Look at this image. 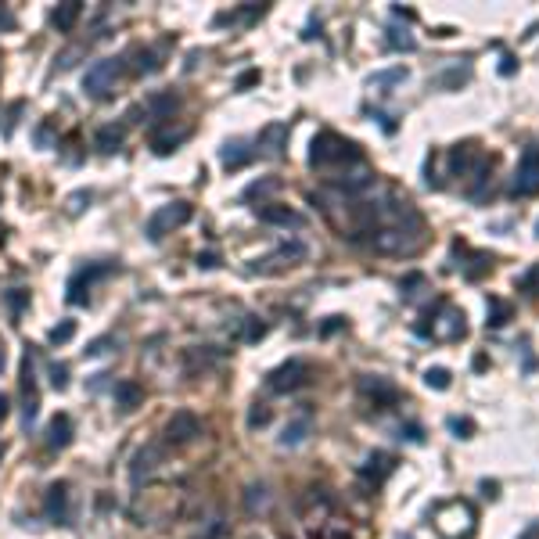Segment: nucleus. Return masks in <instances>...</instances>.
<instances>
[{
	"label": "nucleus",
	"instance_id": "f03ea898",
	"mask_svg": "<svg viewBox=\"0 0 539 539\" xmlns=\"http://www.w3.org/2000/svg\"><path fill=\"white\" fill-rule=\"evenodd\" d=\"M431 525L443 539H474L478 532V514L467 500H446L431 514Z\"/></svg>",
	"mask_w": 539,
	"mask_h": 539
},
{
	"label": "nucleus",
	"instance_id": "1a4fd4ad",
	"mask_svg": "<svg viewBox=\"0 0 539 539\" xmlns=\"http://www.w3.org/2000/svg\"><path fill=\"white\" fill-rule=\"evenodd\" d=\"M539 191V144H528L521 151V162H518V173H514V184H511V194L514 198H528Z\"/></svg>",
	"mask_w": 539,
	"mask_h": 539
},
{
	"label": "nucleus",
	"instance_id": "aec40b11",
	"mask_svg": "<svg viewBox=\"0 0 539 539\" xmlns=\"http://www.w3.org/2000/svg\"><path fill=\"white\" fill-rule=\"evenodd\" d=\"M162 457H166V450H162L158 443H148V446H140L137 453H133V482H140V474H151L158 464H162Z\"/></svg>",
	"mask_w": 539,
	"mask_h": 539
},
{
	"label": "nucleus",
	"instance_id": "6ab92c4d",
	"mask_svg": "<svg viewBox=\"0 0 539 539\" xmlns=\"http://www.w3.org/2000/svg\"><path fill=\"white\" fill-rule=\"evenodd\" d=\"M446 162H450V177H467L478 162V148L474 144H457V148H450Z\"/></svg>",
	"mask_w": 539,
	"mask_h": 539
},
{
	"label": "nucleus",
	"instance_id": "72a5a7b5",
	"mask_svg": "<svg viewBox=\"0 0 539 539\" xmlns=\"http://www.w3.org/2000/svg\"><path fill=\"white\" fill-rule=\"evenodd\" d=\"M133 58H137V65H133L137 72H158V69H162L158 54H155L151 47H137V50H133Z\"/></svg>",
	"mask_w": 539,
	"mask_h": 539
},
{
	"label": "nucleus",
	"instance_id": "cd10ccee",
	"mask_svg": "<svg viewBox=\"0 0 539 539\" xmlns=\"http://www.w3.org/2000/svg\"><path fill=\"white\" fill-rule=\"evenodd\" d=\"M270 507V489L262 482H252L248 489H245V511L248 514H259V511H266Z\"/></svg>",
	"mask_w": 539,
	"mask_h": 539
},
{
	"label": "nucleus",
	"instance_id": "f8f14e48",
	"mask_svg": "<svg viewBox=\"0 0 539 539\" xmlns=\"http://www.w3.org/2000/svg\"><path fill=\"white\" fill-rule=\"evenodd\" d=\"M43 511L54 525H72V496H69V482H50L47 485V500Z\"/></svg>",
	"mask_w": 539,
	"mask_h": 539
},
{
	"label": "nucleus",
	"instance_id": "ddd939ff",
	"mask_svg": "<svg viewBox=\"0 0 539 539\" xmlns=\"http://www.w3.org/2000/svg\"><path fill=\"white\" fill-rule=\"evenodd\" d=\"M112 270H116L112 262H97V266H83V270H76V277L69 281V302H72V306H83V302L90 299V295H87V291H90V284H94L97 277H104V274H112Z\"/></svg>",
	"mask_w": 539,
	"mask_h": 539
},
{
	"label": "nucleus",
	"instance_id": "49530a36",
	"mask_svg": "<svg viewBox=\"0 0 539 539\" xmlns=\"http://www.w3.org/2000/svg\"><path fill=\"white\" fill-rule=\"evenodd\" d=\"M201 270H216V266H220V255H216V252H198V259H194Z\"/></svg>",
	"mask_w": 539,
	"mask_h": 539
},
{
	"label": "nucleus",
	"instance_id": "7c9ffc66",
	"mask_svg": "<svg viewBox=\"0 0 539 539\" xmlns=\"http://www.w3.org/2000/svg\"><path fill=\"white\" fill-rule=\"evenodd\" d=\"M191 130H177V133H151V148L158 151V155H170V151H177V144L187 137Z\"/></svg>",
	"mask_w": 539,
	"mask_h": 539
},
{
	"label": "nucleus",
	"instance_id": "473e14b6",
	"mask_svg": "<svg viewBox=\"0 0 539 539\" xmlns=\"http://www.w3.org/2000/svg\"><path fill=\"white\" fill-rule=\"evenodd\" d=\"M489 270H493V255L474 252V255H471V266H464V277H467V281H478L482 274H489Z\"/></svg>",
	"mask_w": 539,
	"mask_h": 539
},
{
	"label": "nucleus",
	"instance_id": "4468645a",
	"mask_svg": "<svg viewBox=\"0 0 539 539\" xmlns=\"http://www.w3.org/2000/svg\"><path fill=\"white\" fill-rule=\"evenodd\" d=\"M255 216H259L262 223H270V227H302V223H306L295 209H288V205H270V201L255 205Z\"/></svg>",
	"mask_w": 539,
	"mask_h": 539
},
{
	"label": "nucleus",
	"instance_id": "3c124183",
	"mask_svg": "<svg viewBox=\"0 0 539 539\" xmlns=\"http://www.w3.org/2000/svg\"><path fill=\"white\" fill-rule=\"evenodd\" d=\"M514 58H511V54H504V65H500V76H514Z\"/></svg>",
	"mask_w": 539,
	"mask_h": 539
},
{
	"label": "nucleus",
	"instance_id": "4d7b16f0",
	"mask_svg": "<svg viewBox=\"0 0 539 539\" xmlns=\"http://www.w3.org/2000/svg\"><path fill=\"white\" fill-rule=\"evenodd\" d=\"M104 377H108V374H94V382H90V392H97V389L104 385Z\"/></svg>",
	"mask_w": 539,
	"mask_h": 539
},
{
	"label": "nucleus",
	"instance_id": "c85d7f7f",
	"mask_svg": "<svg viewBox=\"0 0 539 539\" xmlns=\"http://www.w3.org/2000/svg\"><path fill=\"white\" fill-rule=\"evenodd\" d=\"M281 187V180L277 177H262V180H252L248 187H245V201H255L259 198V205H262V198H270V194H274Z\"/></svg>",
	"mask_w": 539,
	"mask_h": 539
},
{
	"label": "nucleus",
	"instance_id": "39448f33",
	"mask_svg": "<svg viewBox=\"0 0 539 539\" xmlns=\"http://www.w3.org/2000/svg\"><path fill=\"white\" fill-rule=\"evenodd\" d=\"M191 216H194L191 201H170V205H162V209H155V212L148 216L144 234H148L151 241H162L166 234H173L177 227H184V223L191 220Z\"/></svg>",
	"mask_w": 539,
	"mask_h": 539
},
{
	"label": "nucleus",
	"instance_id": "4c0bfd02",
	"mask_svg": "<svg viewBox=\"0 0 539 539\" xmlns=\"http://www.w3.org/2000/svg\"><path fill=\"white\" fill-rule=\"evenodd\" d=\"M389 47H396V50H417V40L406 33V29H389Z\"/></svg>",
	"mask_w": 539,
	"mask_h": 539
},
{
	"label": "nucleus",
	"instance_id": "6e6d98bb",
	"mask_svg": "<svg viewBox=\"0 0 539 539\" xmlns=\"http://www.w3.org/2000/svg\"><path fill=\"white\" fill-rule=\"evenodd\" d=\"M36 140L47 144V140H50V126H40V130H36Z\"/></svg>",
	"mask_w": 539,
	"mask_h": 539
},
{
	"label": "nucleus",
	"instance_id": "f257e3e1",
	"mask_svg": "<svg viewBox=\"0 0 539 539\" xmlns=\"http://www.w3.org/2000/svg\"><path fill=\"white\" fill-rule=\"evenodd\" d=\"M309 166L313 170H331V166H363V151L338 137L335 130H320L309 144Z\"/></svg>",
	"mask_w": 539,
	"mask_h": 539
},
{
	"label": "nucleus",
	"instance_id": "a211bd4d",
	"mask_svg": "<svg viewBox=\"0 0 539 539\" xmlns=\"http://www.w3.org/2000/svg\"><path fill=\"white\" fill-rule=\"evenodd\" d=\"M177 108H180V97H177L173 90H158V94H151V97L144 101V112H148L151 119H173Z\"/></svg>",
	"mask_w": 539,
	"mask_h": 539
},
{
	"label": "nucleus",
	"instance_id": "393cba45",
	"mask_svg": "<svg viewBox=\"0 0 539 539\" xmlns=\"http://www.w3.org/2000/svg\"><path fill=\"white\" fill-rule=\"evenodd\" d=\"M79 15H83V4H79V0H69V4L54 8L50 22H54V29H58V33H72V26L79 22Z\"/></svg>",
	"mask_w": 539,
	"mask_h": 539
},
{
	"label": "nucleus",
	"instance_id": "58836bf2",
	"mask_svg": "<svg viewBox=\"0 0 539 539\" xmlns=\"http://www.w3.org/2000/svg\"><path fill=\"white\" fill-rule=\"evenodd\" d=\"M4 302H8V309H11L15 316H18V313H22V309L29 306V291H22V288H11V291L4 295Z\"/></svg>",
	"mask_w": 539,
	"mask_h": 539
},
{
	"label": "nucleus",
	"instance_id": "0eeeda50",
	"mask_svg": "<svg viewBox=\"0 0 539 539\" xmlns=\"http://www.w3.org/2000/svg\"><path fill=\"white\" fill-rule=\"evenodd\" d=\"M360 396H363V403H370V410H392L403 399L399 389L382 374H363L360 377Z\"/></svg>",
	"mask_w": 539,
	"mask_h": 539
},
{
	"label": "nucleus",
	"instance_id": "09e8293b",
	"mask_svg": "<svg viewBox=\"0 0 539 539\" xmlns=\"http://www.w3.org/2000/svg\"><path fill=\"white\" fill-rule=\"evenodd\" d=\"M223 532H227V525H223V521H212V525H209V532H205V535H198V539H220Z\"/></svg>",
	"mask_w": 539,
	"mask_h": 539
},
{
	"label": "nucleus",
	"instance_id": "412c9836",
	"mask_svg": "<svg viewBox=\"0 0 539 539\" xmlns=\"http://www.w3.org/2000/svg\"><path fill=\"white\" fill-rule=\"evenodd\" d=\"M72 443V417L69 413H54L47 424V446L50 450H65Z\"/></svg>",
	"mask_w": 539,
	"mask_h": 539
},
{
	"label": "nucleus",
	"instance_id": "b1692460",
	"mask_svg": "<svg viewBox=\"0 0 539 539\" xmlns=\"http://www.w3.org/2000/svg\"><path fill=\"white\" fill-rule=\"evenodd\" d=\"M123 140H126V126H101L97 133H94V148L97 151H104V155H112V151H119L123 148Z\"/></svg>",
	"mask_w": 539,
	"mask_h": 539
},
{
	"label": "nucleus",
	"instance_id": "e433bc0d",
	"mask_svg": "<svg viewBox=\"0 0 539 539\" xmlns=\"http://www.w3.org/2000/svg\"><path fill=\"white\" fill-rule=\"evenodd\" d=\"M72 335H76V320H62L58 328H50V345H65V342H72Z\"/></svg>",
	"mask_w": 539,
	"mask_h": 539
},
{
	"label": "nucleus",
	"instance_id": "a18cd8bd",
	"mask_svg": "<svg viewBox=\"0 0 539 539\" xmlns=\"http://www.w3.org/2000/svg\"><path fill=\"white\" fill-rule=\"evenodd\" d=\"M112 345H116V338H97V342H90V345H87V356H101V352H112Z\"/></svg>",
	"mask_w": 539,
	"mask_h": 539
},
{
	"label": "nucleus",
	"instance_id": "423d86ee",
	"mask_svg": "<svg viewBox=\"0 0 539 539\" xmlns=\"http://www.w3.org/2000/svg\"><path fill=\"white\" fill-rule=\"evenodd\" d=\"M123 58H97L87 72H83V90L90 97H108L116 90V79L123 76Z\"/></svg>",
	"mask_w": 539,
	"mask_h": 539
},
{
	"label": "nucleus",
	"instance_id": "c03bdc74",
	"mask_svg": "<svg viewBox=\"0 0 539 539\" xmlns=\"http://www.w3.org/2000/svg\"><path fill=\"white\" fill-rule=\"evenodd\" d=\"M262 424H270V410L262 403H255L252 413H248V428H262Z\"/></svg>",
	"mask_w": 539,
	"mask_h": 539
},
{
	"label": "nucleus",
	"instance_id": "bb28decb",
	"mask_svg": "<svg viewBox=\"0 0 539 539\" xmlns=\"http://www.w3.org/2000/svg\"><path fill=\"white\" fill-rule=\"evenodd\" d=\"M184 360H187V374H198V367L216 363V360H220V352H216L212 345H194V349L184 352Z\"/></svg>",
	"mask_w": 539,
	"mask_h": 539
},
{
	"label": "nucleus",
	"instance_id": "7ed1b4c3",
	"mask_svg": "<svg viewBox=\"0 0 539 539\" xmlns=\"http://www.w3.org/2000/svg\"><path fill=\"white\" fill-rule=\"evenodd\" d=\"M467 323H464V313L453 309L450 302H435V309H428L417 323V335L421 338H443V342H457L464 338Z\"/></svg>",
	"mask_w": 539,
	"mask_h": 539
},
{
	"label": "nucleus",
	"instance_id": "603ef678",
	"mask_svg": "<svg viewBox=\"0 0 539 539\" xmlns=\"http://www.w3.org/2000/svg\"><path fill=\"white\" fill-rule=\"evenodd\" d=\"M525 288H532V291H539V266L532 270V274L525 277Z\"/></svg>",
	"mask_w": 539,
	"mask_h": 539
},
{
	"label": "nucleus",
	"instance_id": "864d4df0",
	"mask_svg": "<svg viewBox=\"0 0 539 539\" xmlns=\"http://www.w3.org/2000/svg\"><path fill=\"white\" fill-rule=\"evenodd\" d=\"M0 29H15V15L11 11H0Z\"/></svg>",
	"mask_w": 539,
	"mask_h": 539
},
{
	"label": "nucleus",
	"instance_id": "6e6552de",
	"mask_svg": "<svg viewBox=\"0 0 539 539\" xmlns=\"http://www.w3.org/2000/svg\"><path fill=\"white\" fill-rule=\"evenodd\" d=\"M309 363L306 360H288V363H281L277 370H270V377H266V389L270 392H295V389H302L306 382H309Z\"/></svg>",
	"mask_w": 539,
	"mask_h": 539
},
{
	"label": "nucleus",
	"instance_id": "20e7f679",
	"mask_svg": "<svg viewBox=\"0 0 539 539\" xmlns=\"http://www.w3.org/2000/svg\"><path fill=\"white\" fill-rule=\"evenodd\" d=\"M421 230L424 227H377V230H370L367 245L377 255H403L421 245Z\"/></svg>",
	"mask_w": 539,
	"mask_h": 539
},
{
	"label": "nucleus",
	"instance_id": "f704fd0d",
	"mask_svg": "<svg viewBox=\"0 0 539 539\" xmlns=\"http://www.w3.org/2000/svg\"><path fill=\"white\" fill-rule=\"evenodd\" d=\"M262 335H266V323H262L259 316H245V320H241V331H238L241 342H259Z\"/></svg>",
	"mask_w": 539,
	"mask_h": 539
},
{
	"label": "nucleus",
	"instance_id": "9b49d317",
	"mask_svg": "<svg viewBox=\"0 0 539 539\" xmlns=\"http://www.w3.org/2000/svg\"><path fill=\"white\" fill-rule=\"evenodd\" d=\"M306 255H309V248H306L302 241H284L277 252H270L266 259H255V266H252V270H259V274H277V270L299 266Z\"/></svg>",
	"mask_w": 539,
	"mask_h": 539
},
{
	"label": "nucleus",
	"instance_id": "37998d69",
	"mask_svg": "<svg viewBox=\"0 0 539 539\" xmlns=\"http://www.w3.org/2000/svg\"><path fill=\"white\" fill-rule=\"evenodd\" d=\"M396 439H406V443H424V431H421V424H399V431H396Z\"/></svg>",
	"mask_w": 539,
	"mask_h": 539
},
{
	"label": "nucleus",
	"instance_id": "4be33fe9",
	"mask_svg": "<svg viewBox=\"0 0 539 539\" xmlns=\"http://www.w3.org/2000/svg\"><path fill=\"white\" fill-rule=\"evenodd\" d=\"M112 399H116V406H119L123 413H130V410H137V406L144 403V389H140L137 382H116Z\"/></svg>",
	"mask_w": 539,
	"mask_h": 539
},
{
	"label": "nucleus",
	"instance_id": "ea45409f",
	"mask_svg": "<svg viewBox=\"0 0 539 539\" xmlns=\"http://www.w3.org/2000/svg\"><path fill=\"white\" fill-rule=\"evenodd\" d=\"M50 385L58 389V392L69 389V367H65V363H50Z\"/></svg>",
	"mask_w": 539,
	"mask_h": 539
},
{
	"label": "nucleus",
	"instance_id": "2eb2a0df",
	"mask_svg": "<svg viewBox=\"0 0 539 539\" xmlns=\"http://www.w3.org/2000/svg\"><path fill=\"white\" fill-rule=\"evenodd\" d=\"M252 155H255V148H252L248 140H241V137H234V140H227V144L220 148V162H223V170H227V173L245 170L248 162H252Z\"/></svg>",
	"mask_w": 539,
	"mask_h": 539
},
{
	"label": "nucleus",
	"instance_id": "9d476101",
	"mask_svg": "<svg viewBox=\"0 0 539 539\" xmlns=\"http://www.w3.org/2000/svg\"><path fill=\"white\" fill-rule=\"evenodd\" d=\"M162 435H166L170 446H187V443H194V439L201 435V421H198V413H191V410H177V413L166 421V428H162Z\"/></svg>",
	"mask_w": 539,
	"mask_h": 539
},
{
	"label": "nucleus",
	"instance_id": "c756f323",
	"mask_svg": "<svg viewBox=\"0 0 539 539\" xmlns=\"http://www.w3.org/2000/svg\"><path fill=\"white\" fill-rule=\"evenodd\" d=\"M485 309H489V328H504V323L511 320V306L504 302V299H496V295H489V302H485Z\"/></svg>",
	"mask_w": 539,
	"mask_h": 539
},
{
	"label": "nucleus",
	"instance_id": "5701e85b",
	"mask_svg": "<svg viewBox=\"0 0 539 539\" xmlns=\"http://www.w3.org/2000/svg\"><path fill=\"white\" fill-rule=\"evenodd\" d=\"M309 431H313V417L309 413H302V417H295V421H288L284 424V431H281V446H302L306 439H309Z\"/></svg>",
	"mask_w": 539,
	"mask_h": 539
},
{
	"label": "nucleus",
	"instance_id": "dca6fc26",
	"mask_svg": "<svg viewBox=\"0 0 539 539\" xmlns=\"http://www.w3.org/2000/svg\"><path fill=\"white\" fill-rule=\"evenodd\" d=\"M392 471H396V457H392V453H382V450H374V453L367 457V464L360 467V474H363L367 482H374V485H382Z\"/></svg>",
	"mask_w": 539,
	"mask_h": 539
},
{
	"label": "nucleus",
	"instance_id": "5fc2aeb1",
	"mask_svg": "<svg viewBox=\"0 0 539 539\" xmlns=\"http://www.w3.org/2000/svg\"><path fill=\"white\" fill-rule=\"evenodd\" d=\"M8 410H11V403H8V396H4V392H0V421L8 417Z\"/></svg>",
	"mask_w": 539,
	"mask_h": 539
},
{
	"label": "nucleus",
	"instance_id": "de8ad7c7",
	"mask_svg": "<svg viewBox=\"0 0 539 539\" xmlns=\"http://www.w3.org/2000/svg\"><path fill=\"white\" fill-rule=\"evenodd\" d=\"M259 79H262V76H259V69H248V72H241V76H238V90H248V87H252V83H259Z\"/></svg>",
	"mask_w": 539,
	"mask_h": 539
},
{
	"label": "nucleus",
	"instance_id": "a878e982",
	"mask_svg": "<svg viewBox=\"0 0 539 539\" xmlns=\"http://www.w3.org/2000/svg\"><path fill=\"white\" fill-rule=\"evenodd\" d=\"M406 69L403 65H396V69H385V72H374L367 83H370V90H377V94H392L389 87H396V83H406Z\"/></svg>",
	"mask_w": 539,
	"mask_h": 539
},
{
	"label": "nucleus",
	"instance_id": "c9c22d12",
	"mask_svg": "<svg viewBox=\"0 0 539 539\" xmlns=\"http://www.w3.org/2000/svg\"><path fill=\"white\" fill-rule=\"evenodd\" d=\"M424 385L435 389V392H446L450 389V370L446 367H428L424 370Z\"/></svg>",
	"mask_w": 539,
	"mask_h": 539
},
{
	"label": "nucleus",
	"instance_id": "79ce46f5",
	"mask_svg": "<svg viewBox=\"0 0 539 539\" xmlns=\"http://www.w3.org/2000/svg\"><path fill=\"white\" fill-rule=\"evenodd\" d=\"M450 431H453V435H457V439H471V431H474V424H471L467 417H464V421H460V417H450Z\"/></svg>",
	"mask_w": 539,
	"mask_h": 539
},
{
	"label": "nucleus",
	"instance_id": "f3484780",
	"mask_svg": "<svg viewBox=\"0 0 539 539\" xmlns=\"http://www.w3.org/2000/svg\"><path fill=\"white\" fill-rule=\"evenodd\" d=\"M259 148H262V155H270V158L284 155V148H288V123H270V126L259 133Z\"/></svg>",
	"mask_w": 539,
	"mask_h": 539
},
{
	"label": "nucleus",
	"instance_id": "2f4dec72",
	"mask_svg": "<svg viewBox=\"0 0 539 539\" xmlns=\"http://www.w3.org/2000/svg\"><path fill=\"white\" fill-rule=\"evenodd\" d=\"M471 79V65H450L446 72H443V90H460V83H467Z\"/></svg>",
	"mask_w": 539,
	"mask_h": 539
},
{
	"label": "nucleus",
	"instance_id": "bf43d9fd",
	"mask_svg": "<svg viewBox=\"0 0 539 539\" xmlns=\"http://www.w3.org/2000/svg\"><path fill=\"white\" fill-rule=\"evenodd\" d=\"M535 230H539V227H535ZM535 238H539V234H535Z\"/></svg>",
	"mask_w": 539,
	"mask_h": 539
},
{
	"label": "nucleus",
	"instance_id": "13d9d810",
	"mask_svg": "<svg viewBox=\"0 0 539 539\" xmlns=\"http://www.w3.org/2000/svg\"><path fill=\"white\" fill-rule=\"evenodd\" d=\"M521 539H539V525H532V528H528V532H525Z\"/></svg>",
	"mask_w": 539,
	"mask_h": 539
},
{
	"label": "nucleus",
	"instance_id": "8fccbe9b",
	"mask_svg": "<svg viewBox=\"0 0 539 539\" xmlns=\"http://www.w3.org/2000/svg\"><path fill=\"white\" fill-rule=\"evenodd\" d=\"M342 323H345L342 316H331V320H328V323H323V328H320V335H335V331L342 328Z\"/></svg>",
	"mask_w": 539,
	"mask_h": 539
},
{
	"label": "nucleus",
	"instance_id": "a19ab883",
	"mask_svg": "<svg viewBox=\"0 0 539 539\" xmlns=\"http://www.w3.org/2000/svg\"><path fill=\"white\" fill-rule=\"evenodd\" d=\"M421 284H424V274H406V277H403V281H399V291H403V295H406V299H413V295H417V288H421Z\"/></svg>",
	"mask_w": 539,
	"mask_h": 539
}]
</instances>
